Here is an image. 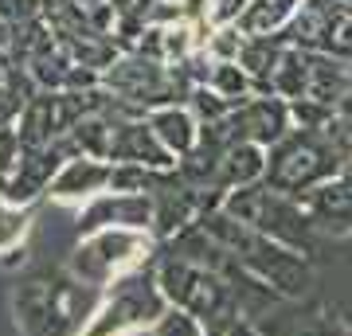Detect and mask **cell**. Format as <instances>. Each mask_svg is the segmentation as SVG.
Wrapping results in <instances>:
<instances>
[{
    "label": "cell",
    "mask_w": 352,
    "mask_h": 336,
    "mask_svg": "<svg viewBox=\"0 0 352 336\" xmlns=\"http://www.w3.org/2000/svg\"><path fill=\"white\" fill-rule=\"evenodd\" d=\"M12 39H16V27L0 16V51H8V55H12Z\"/></svg>",
    "instance_id": "21"
},
{
    "label": "cell",
    "mask_w": 352,
    "mask_h": 336,
    "mask_svg": "<svg viewBox=\"0 0 352 336\" xmlns=\"http://www.w3.org/2000/svg\"><path fill=\"white\" fill-rule=\"evenodd\" d=\"M204 87L212 90V94H219V98L235 110V106H243V102H251L254 98V78L243 71L239 63L231 59V63H215L212 59V67H208V78H204Z\"/></svg>",
    "instance_id": "16"
},
{
    "label": "cell",
    "mask_w": 352,
    "mask_h": 336,
    "mask_svg": "<svg viewBox=\"0 0 352 336\" xmlns=\"http://www.w3.org/2000/svg\"><path fill=\"white\" fill-rule=\"evenodd\" d=\"M266 180V149L263 145H251V141H231L219 157V168H215L212 180V203L219 208L223 196L239 192V188H254Z\"/></svg>",
    "instance_id": "12"
},
{
    "label": "cell",
    "mask_w": 352,
    "mask_h": 336,
    "mask_svg": "<svg viewBox=\"0 0 352 336\" xmlns=\"http://www.w3.org/2000/svg\"><path fill=\"white\" fill-rule=\"evenodd\" d=\"M102 289L82 286L67 266H32L12 282L8 309L20 336H78Z\"/></svg>",
    "instance_id": "1"
},
{
    "label": "cell",
    "mask_w": 352,
    "mask_h": 336,
    "mask_svg": "<svg viewBox=\"0 0 352 336\" xmlns=\"http://www.w3.org/2000/svg\"><path fill=\"white\" fill-rule=\"evenodd\" d=\"M149 336H204V324H200V321H192L188 313L168 309L161 321L149 328Z\"/></svg>",
    "instance_id": "19"
},
{
    "label": "cell",
    "mask_w": 352,
    "mask_h": 336,
    "mask_svg": "<svg viewBox=\"0 0 352 336\" xmlns=\"http://www.w3.org/2000/svg\"><path fill=\"white\" fill-rule=\"evenodd\" d=\"M78 8H82V12H94V8H102V4H110V0H75Z\"/></svg>",
    "instance_id": "23"
},
{
    "label": "cell",
    "mask_w": 352,
    "mask_h": 336,
    "mask_svg": "<svg viewBox=\"0 0 352 336\" xmlns=\"http://www.w3.org/2000/svg\"><path fill=\"white\" fill-rule=\"evenodd\" d=\"M337 172V145L321 129H289L274 149H266V188L302 199Z\"/></svg>",
    "instance_id": "6"
},
{
    "label": "cell",
    "mask_w": 352,
    "mask_h": 336,
    "mask_svg": "<svg viewBox=\"0 0 352 336\" xmlns=\"http://www.w3.org/2000/svg\"><path fill=\"white\" fill-rule=\"evenodd\" d=\"M161 254V243L153 231L138 227H102L78 235V243L67 250V270L90 289H106L118 278H129L138 270H149Z\"/></svg>",
    "instance_id": "3"
},
{
    "label": "cell",
    "mask_w": 352,
    "mask_h": 336,
    "mask_svg": "<svg viewBox=\"0 0 352 336\" xmlns=\"http://www.w3.org/2000/svg\"><path fill=\"white\" fill-rule=\"evenodd\" d=\"M164 313H168V301L157 289V278H153L149 266V270L118 278L113 286L102 289L98 305H94L90 321L82 324L78 336H138L149 333Z\"/></svg>",
    "instance_id": "5"
},
{
    "label": "cell",
    "mask_w": 352,
    "mask_h": 336,
    "mask_svg": "<svg viewBox=\"0 0 352 336\" xmlns=\"http://www.w3.org/2000/svg\"><path fill=\"white\" fill-rule=\"evenodd\" d=\"M298 4H302V0H251V4L235 16V27H239L247 39H270L289 16L298 12Z\"/></svg>",
    "instance_id": "15"
},
{
    "label": "cell",
    "mask_w": 352,
    "mask_h": 336,
    "mask_svg": "<svg viewBox=\"0 0 352 336\" xmlns=\"http://www.w3.org/2000/svg\"><path fill=\"white\" fill-rule=\"evenodd\" d=\"M145 122H149L153 137L164 145V153L180 161V157H188L192 145L200 141V122L192 117V110L184 102H176V106H161V110H149L145 113Z\"/></svg>",
    "instance_id": "13"
},
{
    "label": "cell",
    "mask_w": 352,
    "mask_h": 336,
    "mask_svg": "<svg viewBox=\"0 0 352 336\" xmlns=\"http://www.w3.org/2000/svg\"><path fill=\"white\" fill-rule=\"evenodd\" d=\"M219 129L227 133V141H251V145L274 149L289 133V102L270 98V94H254L251 102H243V106L227 113Z\"/></svg>",
    "instance_id": "8"
},
{
    "label": "cell",
    "mask_w": 352,
    "mask_h": 336,
    "mask_svg": "<svg viewBox=\"0 0 352 336\" xmlns=\"http://www.w3.org/2000/svg\"><path fill=\"white\" fill-rule=\"evenodd\" d=\"M254 328L263 336H352L340 321H333L329 313H298V317H282V313L263 309L254 317Z\"/></svg>",
    "instance_id": "14"
},
{
    "label": "cell",
    "mask_w": 352,
    "mask_h": 336,
    "mask_svg": "<svg viewBox=\"0 0 352 336\" xmlns=\"http://www.w3.org/2000/svg\"><path fill=\"white\" fill-rule=\"evenodd\" d=\"M32 219H36V208H12V203L0 199V262L28 243Z\"/></svg>",
    "instance_id": "17"
},
{
    "label": "cell",
    "mask_w": 352,
    "mask_h": 336,
    "mask_svg": "<svg viewBox=\"0 0 352 336\" xmlns=\"http://www.w3.org/2000/svg\"><path fill=\"white\" fill-rule=\"evenodd\" d=\"M113 102H122L129 113L145 117L149 110H161V106H176V102L188 98L192 82L176 67H164L157 59H145L138 51H126L102 71L98 82Z\"/></svg>",
    "instance_id": "4"
},
{
    "label": "cell",
    "mask_w": 352,
    "mask_h": 336,
    "mask_svg": "<svg viewBox=\"0 0 352 336\" xmlns=\"http://www.w3.org/2000/svg\"><path fill=\"white\" fill-rule=\"evenodd\" d=\"M204 235L212 238L215 247H223L231 254V262L247 270L254 282H263L270 293H278L282 301H302L314 286V270H309V258L298 254V250L282 247L274 238L258 235L254 227L239 223L235 215H227L223 208H212L196 219Z\"/></svg>",
    "instance_id": "2"
},
{
    "label": "cell",
    "mask_w": 352,
    "mask_h": 336,
    "mask_svg": "<svg viewBox=\"0 0 352 336\" xmlns=\"http://www.w3.org/2000/svg\"><path fill=\"white\" fill-rule=\"evenodd\" d=\"M102 192H110V161H94V157H71L63 168L51 176L47 184V203L59 208H87L90 199H98Z\"/></svg>",
    "instance_id": "9"
},
{
    "label": "cell",
    "mask_w": 352,
    "mask_h": 336,
    "mask_svg": "<svg viewBox=\"0 0 352 336\" xmlns=\"http://www.w3.org/2000/svg\"><path fill=\"white\" fill-rule=\"evenodd\" d=\"M219 208L227 215H235L239 223L254 227L258 235L282 243V247L298 250V254H314V227H309V219L302 212V199L282 196V192H274L266 184H254V188H239V192L223 196Z\"/></svg>",
    "instance_id": "7"
},
{
    "label": "cell",
    "mask_w": 352,
    "mask_h": 336,
    "mask_svg": "<svg viewBox=\"0 0 352 336\" xmlns=\"http://www.w3.org/2000/svg\"><path fill=\"white\" fill-rule=\"evenodd\" d=\"M208 333L212 336H263L247 317H235V321H227V324H215V328H208Z\"/></svg>",
    "instance_id": "20"
},
{
    "label": "cell",
    "mask_w": 352,
    "mask_h": 336,
    "mask_svg": "<svg viewBox=\"0 0 352 336\" xmlns=\"http://www.w3.org/2000/svg\"><path fill=\"white\" fill-rule=\"evenodd\" d=\"M102 227H138L153 231V196H126V192H102L78 208V235L102 231Z\"/></svg>",
    "instance_id": "11"
},
{
    "label": "cell",
    "mask_w": 352,
    "mask_h": 336,
    "mask_svg": "<svg viewBox=\"0 0 352 336\" xmlns=\"http://www.w3.org/2000/svg\"><path fill=\"white\" fill-rule=\"evenodd\" d=\"M16 71V59L8 55V51H0V87H8V78H12Z\"/></svg>",
    "instance_id": "22"
},
{
    "label": "cell",
    "mask_w": 352,
    "mask_h": 336,
    "mask_svg": "<svg viewBox=\"0 0 352 336\" xmlns=\"http://www.w3.org/2000/svg\"><path fill=\"white\" fill-rule=\"evenodd\" d=\"M106 161L110 164H141V168H153V172L176 168V161L164 153L161 141L153 137V129L145 117H122V122H113V137H110Z\"/></svg>",
    "instance_id": "10"
},
{
    "label": "cell",
    "mask_w": 352,
    "mask_h": 336,
    "mask_svg": "<svg viewBox=\"0 0 352 336\" xmlns=\"http://www.w3.org/2000/svg\"><path fill=\"white\" fill-rule=\"evenodd\" d=\"M20 161H24V141H20V133H16V122L0 125V192L12 184Z\"/></svg>",
    "instance_id": "18"
}]
</instances>
